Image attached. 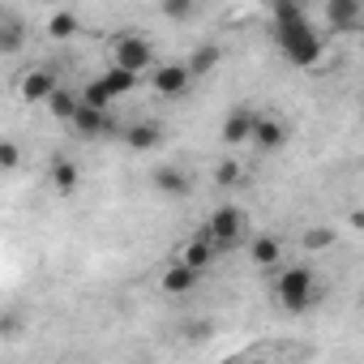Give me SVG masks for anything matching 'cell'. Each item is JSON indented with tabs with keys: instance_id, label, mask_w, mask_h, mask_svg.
Returning <instances> with one entry per match:
<instances>
[{
	"instance_id": "cell-27",
	"label": "cell",
	"mask_w": 364,
	"mask_h": 364,
	"mask_svg": "<svg viewBox=\"0 0 364 364\" xmlns=\"http://www.w3.org/2000/svg\"><path fill=\"white\" fill-rule=\"evenodd\" d=\"M22 330H26V317H22V313H0V338L22 334Z\"/></svg>"
},
{
	"instance_id": "cell-4",
	"label": "cell",
	"mask_w": 364,
	"mask_h": 364,
	"mask_svg": "<svg viewBox=\"0 0 364 364\" xmlns=\"http://www.w3.org/2000/svg\"><path fill=\"white\" fill-rule=\"evenodd\" d=\"M112 69H124V73H150L154 69V48H150V39L146 35H137V31H124V35H116V43H112Z\"/></svg>"
},
{
	"instance_id": "cell-19",
	"label": "cell",
	"mask_w": 364,
	"mask_h": 364,
	"mask_svg": "<svg viewBox=\"0 0 364 364\" xmlns=\"http://www.w3.org/2000/svg\"><path fill=\"white\" fill-rule=\"evenodd\" d=\"M22 48H26V26L5 18V22H0V52L9 56V52H22Z\"/></svg>"
},
{
	"instance_id": "cell-18",
	"label": "cell",
	"mask_w": 364,
	"mask_h": 364,
	"mask_svg": "<svg viewBox=\"0 0 364 364\" xmlns=\"http://www.w3.org/2000/svg\"><path fill=\"white\" fill-rule=\"evenodd\" d=\"M43 107H48L56 120H73V112H77V95H73V90H65V86H56V90H52V99H48Z\"/></svg>"
},
{
	"instance_id": "cell-23",
	"label": "cell",
	"mask_w": 364,
	"mask_h": 364,
	"mask_svg": "<svg viewBox=\"0 0 364 364\" xmlns=\"http://www.w3.org/2000/svg\"><path fill=\"white\" fill-rule=\"evenodd\" d=\"M48 35H56V39H73V35H77V14H69V9L52 14V18H48Z\"/></svg>"
},
{
	"instance_id": "cell-24",
	"label": "cell",
	"mask_w": 364,
	"mask_h": 364,
	"mask_svg": "<svg viewBox=\"0 0 364 364\" xmlns=\"http://www.w3.org/2000/svg\"><path fill=\"white\" fill-rule=\"evenodd\" d=\"M77 103H86V107H95V112H107V107H112V95H107L103 82L95 77V82H86V90L77 95Z\"/></svg>"
},
{
	"instance_id": "cell-7",
	"label": "cell",
	"mask_w": 364,
	"mask_h": 364,
	"mask_svg": "<svg viewBox=\"0 0 364 364\" xmlns=\"http://www.w3.org/2000/svg\"><path fill=\"white\" fill-rule=\"evenodd\" d=\"M150 185H154L163 198H189V193H193L189 171H180V167H171V163H163V167L150 171Z\"/></svg>"
},
{
	"instance_id": "cell-14",
	"label": "cell",
	"mask_w": 364,
	"mask_h": 364,
	"mask_svg": "<svg viewBox=\"0 0 364 364\" xmlns=\"http://www.w3.org/2000/svg\"><path fill=\"white\" fill-rule=\"evenodd\" d=\"M219 60H223V48H219V43H202V48L189 52L185 69H189V77H206V73L219 69Z\"/></svg>"
},
{
	"instance_id": "cell-10",
	"label": "cell",
	"mask_w": 364,
	"mask_h": 364,
	"mask_svg": "<svg viewBox=\"0 0 364 364\" xmlns=\"http://www.w3.org/2000/svg\"><path fill=\"white\" fill-rule=\"evenodd\" d=\"M249 257H253V266L274 270V266L283 262V240H279L274 232H262V236H253V240H249Z\"/></svg>"
},
{
	"instance_id": "cell-22",
	"label": "cell",
	"mask_w": 364,
	"mask_h": 364,
	"mask_svg": "<svg viewBox=\"0 0 364 364\" xmlns=\"http://www.w3.org/2000/svg\"><path fill=\"white\" fill-rule=\"evenodd\" d=\"M159 9H163V18H171V22H193V18L202 14L193 0H163Z\"/></svg>"
},
{
	"instance_id": "cell-17",
	"label": "cell",
	"mask_w": 364,
	"mask_h": 364,
	"mask_svg": "<svg viewBox=\"0 0 364 364\" xmlns=\"http://www.w3.org/2000/svg\"><path fill=\"white\" fill-rule=\"evenodd\" d=\"M77 180H82L77 163L65 159V154H56V159H52V189H56V193H73V189H77Z\"/></svg>"
},
{
	"instance_id": "cell-9",
	"label": "cell",
	"mask_w": 364,
	"mask_h": 364,
	"mask_svg": "<svg viewBox=\"0 0 364 364\" xmlns=\"http://www.w3.org/2000/svg\"><path fill=\"white\" fill-rule=\"evenodd\" d=\"M326 22H330V31H355L364 22V5H360V0H330V5H326Z\"/></svg>"
},
{
	"instance_id": "cell-6",
	"label": "cell",
	"mask_w": 364,
	"mask_h": 364,
	"mask_svg": "<svg viewBox=\"0 0 364 364\" xmlns=\"http://www.w3.org/2000/svg\"><path fill=\"white\" fill-rule=\"evenodd\" d=\"M189 69H185V60H163L159 69H150V86H154V95H163V99H176V95H185L189 90Z\"/></svg>"
},
{
	"instance_id": "cell-11",
	"label": "cell",
	"mask_w": 364,
	"mask_h": 364,
	"mask_svg": "<svg viewBox=\"0 0 364 364\" xmlns=\"http://www.w3.org/2000/svg\"><path fill=\"white\" fill-rule=\"evenodd\" d=\"M253 116H257L253 107H236V112H228V116H223V129H219L223 141H228V146H245L249 133H253Z\"/></svg>"
},
{
	"instance_id": "cell-25",
	"label": "cell",
	"mask_w": 364,
	"mask_h": 364,
	"mask_svg": "<svg viewBox=\"0 0 364 364\" xmlns=\"http://www.w3.org/2000/svg\"><path fill=\"white\" fill-rule=\"evenodd\" d=\"M300 245H304L309 253H321V249H330V245H334V232H330V228H309Z\"/></svg>"
},
{
	"instance_id": "cell-8",
	"label": "cell",
	"mask_w": 364,
	"mask_h": 364,
	"mask_svg": "<svg viewBox=\"0 0 364 364\" xmlns=\"http://www.w3.org/2000/svg\"><path fill=\"white\" fill-rule=\"evenodd\" d=\"M18 90H22L26 103H48L52 90H56V73H52V69H26V73L18 77Z\"/></svg>"
},
{
	"instance_id": "cell-21",
	"label": "cell",
	"mask_w": 364,
	"mask_h": 364,
	"mask_svg": "<svg viewBox=\"0 0 364 364\" xmlns=\"http://www.w3.org/2000/svg\"><path fill=\"white\" fill-rule=\"evenodd\" d=\"M22 163H26L22 146H18L14 137H5V133H0V171H18Z\"/></svg>"
},
{
	"instance_id": "cell-1",
	"label": "cell",
	"mask_w": 364,
	"mask_h": 364,
	"mask_svg": "<svg viewBox=\"0 0 364 364\" xmlns=\"http://www.w3.org/2000/svg\"><path fill=\"white\" fill-rule=\"evenodd\" d=\"M274 39L283 48V56L296 65V69H313L326 52L321 35L309 26V14L296 5V0H279L274 5Z\"/></svg>"
},
{
	"instance_id": "cell-28",
	"label": "cell",
	"mask_w": 364,
	"mask_h": 364,
	"mask_svg": "<svg viewBox=\"0 0 364 364\" xmlns=\"http://www.w3.org/2000/svg\"><path fill=\"white\" fill-rule=\"evenodd\" d=\"M5 18H9V14H5V5H0V22H5Z\"/></svg>"
},
{
	"instance_id": "cell-15",
	"label": "cell",
	"mask_w": 364,
	"mask_h": 364,
	"mask_svg": "<svg viewBox=\"0 0 364 364\" xmlns=\"http://www.w3.org/2000/svg\"><path fill=\"white\" fill-rule=\"evenodd\" d=\"M82 137H103L107 129H112V120H107V112H95V107H86V103H77V112H73V120H69Z\"/></svg>"
},
{
	"instance_id": "cell-2",
	"label": "cell",
	"mask_w": 364,
	"mask_h": 364,
	"mask_svg": "<svg viewBox=\"0 0 364 364\" xmlns=\"http://www.w3.org/2000/svg\"><path fill=\"white\" fill-rule=\"evenodd\" d=\"M202 232H206V240H210L215 253H236V249L249 245V223H245L240 206H219V210L206 219Z\"/></svg>"
},
{
	"instance_id": "cell-13",
	"label": "cell",
	"mask_w": 364,
	"mask_h": 364,
	"mask_svg": "<svg viewBox=\"0 0 364 364\" xmlns=\"http://www.w3.org/2000/svg\"><path fill=\"white\" fill-rule=\"evenodd\" d=\"M215 262V249H210V240H206V232H198L185 249H180V266H189L193 274H202L206 266Z\"/></svg>"
},
{
	"instance_id": "cell-12",
	"label": "cell",
	"mask_w": 364,
	"mask_h": 364,
	"mask_svg": "<svg viewBox=\"0 0 364 364\" xmlns=\"http://www.w3.org/2000/svg\"><path fill=\"white\" fill-rule=\"evenodd\" d=\"M198 279H202V274H193L189 266H180V262H171V266H167V270L159 274V287H163L167 296H189V291L198 287Z\"/></svg>"
},
{
	"instance_id": "cell-3",
	"label": "cell",
	"mask_w": 364,
	"mask_h": 364,
	"mask_svg": "<svg viewBox=\"0 0 364 364\" xmlns=\"http://www.w3.org/2000/svg\"><path fill=\"white\" fill-rule=\"evenodd\" d=\"M274 296H279V304H283L287 313H309V309L317 304V274H313L309 266H287V270L279 274Z\"/></svg>"
},
{
	"instance_id": "cell-16",
	"label": "cell",
	"mask_w": 364,
	"mask_h": 364,
	"mask_svg": "<svg viewBox=\"0 0 364 364\" xmlns=\"http://www.w3.org/2000/svg\"><path fill=\"white\" fill-rule=\"evenodd\" d=\"M124 141H129V150H154V146L163 141V124H154V120H137V124L124 129Z\"/></svg>"
},
{
	"instance_id": "cell-20",
	"label": "cell",
	"mask_w": 364,
	"mask_h": 364,
	"mask_svg": "<svg viewBox=\"0 0 364 364\" xmlns=\"http://www.w3.org/2000/svg\"><path fill=\"white\" fill-rule=\"evenodd\" d=\"M99 82H103V90L112 95V103H116L120 95H129V90L137 86V77H133V73H124V69H107V73H103Z\"/></svg>"
},
{
	"instance_id": "cell-26",
	"label": "cell",
	"mask_w": 364,
	"mask_h": 364,
	"mask_svg": "<svg viewBox=\"0 0 364 364\" xmlns=\"http://www.w3.org/2000/svg\"><path fill=\"white\" fill-rule=\"evenodd\" d=\"M240 163H219L215 167V185H223V189H232V185H240Z\"/></svg>"
},
{
	"instance_id": "cell-5",
	"label": "cell",
	"mask_w": 364,
	"mask_h": 364,
	"mask_svg": "<svg viewBox=\"0 0 364 364\" xmlns=\"http://www.w3.org/2000/svg\"><path fill=\"white\" fill-rule=\"evenodd\" d=\"M287 137H291V129H287L283 116H274V112H257V116H253V133H249V141H253L257 150H283Z\"/></svg>"
}]
</instances>
